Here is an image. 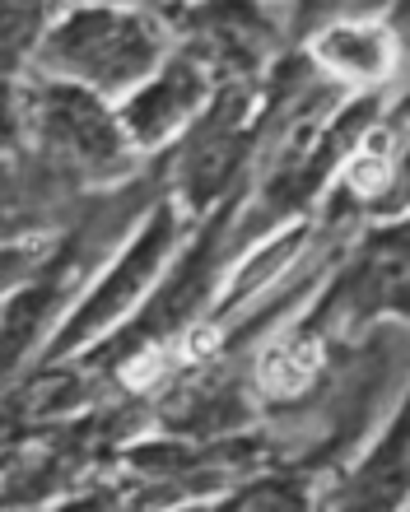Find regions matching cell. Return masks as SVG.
I'll use <instances>...</instances> for the list:
<instances>
[{
    "instance_id": "cell-1",
    "label": "cell",
    "mask_w": 410,
    "mask_h": 512,
    "mask_svg": "<svg viewBox=\"0 0 410 512\" xmlns=\"http://www.w3.org/2000/svg\"><path fill=\"white\" fill-rule=\"evenodd\" d=\"M52 61L84 75V80L103 84V89H117V84L136 80L154 61V38L150 28L126 19V14L84 10L66 28H56Z\"/></svg>"
},
{
    "instance_id": "cell-5",
    "label": "cell",
    "mask_w": 410,
    "mask_h": 512,
    "mask_svg": "<svg viewBox=\"0 0 410 512\" xmlns=\"http://www.w3.org/2000/svg\"><path fill=\"white\" fill-rule=\"evenodd\" d=\"M219 229H224V219H219L215 229L205 233V243H201V252L187 261V266L168 280V289L159 294V303H154L145 317L136 322V331H131V340L126 345H136V340H150V336H164L168 326H178L187 312H192V303L201 298V284H205V275H210V261H215V247H219Z\"/></svg>"
},
{
    "instance_id": "cell-9",
    "label": "cell",
    "mask_w": 410,
    "mask_h": 512,
    "mask_svg": "<svg viewBox=\"0 0 410 512\" xmlns=\"http://www.w3.org/2000/svg\"><path fill=\"white\" fill-rule=\"evenodd\" d=\"M24 270V252H0V284H10Z\"/></svg>"
},
{
    "instance_id": "cell-3",
    "label": "cell",
    "mask_w": 410,
    "mask_h": 512,
    "mask_svg": "<svg viewBox=\"0 0 410 512\" xmlns=\"http://www.w3.org/2000/svg\"><path fill=\"white\" fill-rule=\"evenodd\" d=\"M42 131L52 135L61 149H70L80 163H112L117 159V126L89 94L80 89H52L42 103Z\"/></svg>"
},
{
    "instance_id": "cell-6",
    "label": "cell",
    "mask_w": 410,
    "mask_h": 512,
    "mask_svg": "<svg viewBox=\"0 0 410 512\" xmlns=\"http://www.w3.org/2000/svg\"><path fill=\"white\" fill-rule=\"evenodd\" d=\"M52 303H56V280L38 284V289H28V294H19L10 303L5 326H0V373H10L14 359L33 345V336H38V326L47 322Z\"/></svg>"
},
{
    "instance_id": "cell-7",
    "label": "cell",
    "mask_w": 410,
    "mask_h": 512,
    "mask_svg": "<svg viewBox=\"0 0 410 512\" xmlns=\"http://www.w3.org/2000/svg\"><path fill=\"white\" fill-rule=\"evenodd\" d=\"M322 56H327L331 66L373 75V70H383V38H378L373 28H336V33L322 42Z\"/></svg>"
},
{
    "instance_id": "cell-2",
    "label": "cell",
    "mask_w": 410,
    "mask_h": 512,
    "mask_svg": "<svg viewBox=\"0 0 410 512\" xmlns=\"http://www.w3.org/2000/svg\"><path fill=\"white\" fill-rule=\"evenodd\" d=\"M173 229H178V224H173V210H159L150 229H145L136 243H131V252H126L122 266L112 270L108 280H103V289H98V294L89 298L80 312H75V326L66 331V340H61V345H75V340L94 336L98 326L112 322V317H117V312H122L131 298H136V289L150 280L154 266H159V256H164L168 243H173Z\"/></svg>"
},
{
    "instance_id": "cell-4",
    "label": "cell",
    "mask_w": 410,
    "mask_h": 512,
    "mask_svg": "<svg viewBox=\"0 0 410 512\" xmlns=\"http://www.w3.org/2000/svg\"><path fill=\"white\" fill-rule=\"evenodd\" d=\"M201 89H205L201 70L187 66V61H178V66H168L164 75H159V84H154V89H145V94L126 108V126L136 131V140L154 145L159 135H168L178 122H187V117H192Z\"/></svg>"
},
{
    "instance_id": "cell-8",
    "label": "cell",
    "mask_w": 410,
    "mask_h": 512,
    "mask_svg": "<svg viewBox=\"0 0 410 512\" xmlns=\"http://www.w3.org/2000/svg\"><path fill=\"white\" fill-rule=\"evenodd\" d=\"M14 135V103H10V94L0 89V145Z\"/></svg>"
}]
</instances>
